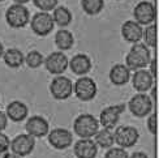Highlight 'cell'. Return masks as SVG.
<instances>
[{
    "label": "cell",
    "mask_w": 159,
    "mask_h": 158,
    "mask_svg": "<svg viewBox=\"0 0 159 158\" xmlns=\"http://www.w3.org/2000/svg\"><path fill=\"white\" fill-rule=\"evenodd\" d=\"M151 60L150 50L148 46H145L143 43H134L132 46V49L127 54L125 58V67L129 71H138V69H145V67H148L149 63Z\"/></svg>",
    "instance_id": "1"
},
{
    "label": "cell",
    "mask_w": 159,
    "mask_h": 158,
    "mask_svg": "<svg viewBox=\"0 0 159 158\" xmlns=\"http://www.w3.org/2000/svg\"><path fill=\"white\" fill-rule=\"evenodd\" d=\"M73 131L81 139H91L99 131V122L91 114H81L75 119Z\"/></svg>",
    "instance_id": "2"
},
{
    "label": "cell",
    "mask_w": 159,
    "mask_h": 158,
    "mask_svg": "<svg viewBox=\"0 0 159 158\" xmlns=\"http://www.w3.org/2000/svg\"><path fill=\"white\" fill-rule=\"evenodd\" d=\"M5 21L13 29H21L30 22V12L25 5L12 4L5 12Z\"/></svg>",
    "instance_id": "3"
},
{
    "label": "cell",
    "mask_w": 159,
    "mask_h": 158,
    "mask_svg": "<svg viewBox=\"0 0 159 158\" xmlns=\"http://www.w3.org/2000/svg\"><path fill=\"white\" fill-rule=\"evenodd\" d=\"M97 91H98L97 84L91 77L81 76L73 84V93L80 101L88 102L94 100V97L97 95Z\"/></svg>",
    "instance_id": "4"
},
{
    "label": "cell",
    "mask_w": 159,
    "mask_h": 158,
    "mask_svg": "<svg viewBox=\"0 0 159 158\" xmlns=\"http://www.w3.org/2000/svg\"><path fill=\"white\" fill-rule=\"evenodd\" d=\"M138 139H140V133H138L137 128L132 126H120L116 127L114 132V140L119 145V148H132L134 146Z\"/></svg>",
    "instance_id": "5"
},
{
    "label": "cell",
    "mask_w": 159,
    "mask_h": 158,
    "mask_svg": "<svg viewBox=\"0 0 159 158\" xmlns=\"http://www.w3.org/2000/svg\"><path fill=\"white\" fill-rule=\"evenodd\" d=\"M128 107L130 113L137 118H145L149 114H151L153 110V101H151L150 95L146 93H137L130 98L128 103Z\"/></svg>",
    "instance_id": "6"
},
{
    "label": "cell",
    "mask_w": 159,
    "mask_h": 158,
    "mask_svg": "<svg viewBox=\"0 0 159 158\" xmlns=\"http://www.w3.org/2000/svg\"><path fill=\"white\" fill-rule=\"evenodd\" d=\"M50 91L55 100L64 101L73 93V82L65 76H56L50 84Z\"/></svg>",
    "instance_id": "7"
},
{
    "label": "cell",
    "mask_w": 159,
    "mask_h": 158,
    "mask_svg": "<svg viewBox=\"0 0 159 158\" xmlns=\"http://www.w3.org/2000/svg\"><path fill=\"white\" fill-rule=\"evenodd\" d=\"M31 30L39 37L48 35L54 29V20H52L51 13L48 12H38L30 20Z\"/></svg>",
    "instance_id": "8"
},
{
    "label": "cell",
    "mask_w": 159,
    "mask_h": 158,
    "mask_svg": "<svg viewBox=\"0 0 159 158\" xmlns=\"http://www.w3.org/2000/svg\"><path fill=\"white\" fill-rule=\"evenodd\" d=\"M125 111V105H115V106H107L106 109H103L101 111V115H99V126H102L103 128L107 129H114L119 119H120V115Z\"/></svg>",
    "instance_id": "9"
},
{
    "label": "cell",
    "mask_w": 159,
    "mask_h": 158,
    "mask_svg": "<svg viewBox=\"0 0 159 158\" xmlns=\"http://www.w3.org/2000/svg\"><path fill=\"white\" fill-rule=\"evenodd\" d=\"M34 148H35V139L28 133L17 135L11 141V145H9V149L12 150V153L18 157L29 156L34 150Z\"/></svg>",
    "instance_id": "10"
},
{
    "label": "cell",
    "mask_w": 159,
    "mask_h": 158,
    "mask_svg": "<svg viewBox=\"0 0 159 158\" xmlns=\"http://www.w3.org/2000/svg\"><path fill=\"white\" fill-rule=\"evenodd\" d=\"M133 16H134V21L137 24L142 25H150L154 24L155 17H157V11L155 7L151 2H140L133 9Z\"/></svg>",
    "instance_id": "11"
},
{
    "label": "cell",
    "mask_w": 159,
    "mask_h": 158,
    "mask_svg": "<svg viewBox=\"0 0 159 158\" xmlns=\"http://www.w3.org/2000/svg\"><path fill=\"white\" fill-rule=\"evenodd\" d=\"M43 64H44L46 69H47L51 75L60 76L67 71L69 60H68L67 55L63 54L61 51H55L44 59Z\"/></svg>",
    "instance_id": "12"
},
{
    "label": "cell",
    "mask_w": 159,
    "mask_h": 158,
    "mask_svg": "<svg viewBox=\"0 0 159 158\" xmlns=\"http://www.w3.org/2000/svg\"><path fill=\"white\" fill-rule=\"evenodd\" d=\"M48 142L57 150H64L72 145L73 135L67 128H54L48 132Z\"/></svg>",
    "instance_id": "13"
},
{
    "label": "cell",
    "mask_w": 159,
    "mask_h": 158,
    "mask_svg": "<svg viewBox=\"0 0 159 158\" xmlns=\"http://www.w3.org/2000/svg\"><path fill=\"white\" fill-rule=\"evenodd\" d=\"M25 128H26V133L33 136L34 139L35 137H44L50 132L48 122L43 116H39V115L30 116L28 122H26Z\"/></svg>",
    "instance_id": "14"
},
{
    "label": "cell",
    "mask_w": 159,
    "mask_h": 158,
    "mask_svg": "<svg viewBox=\"0 0 159 158\" xmlns=\"http://www.w3.org/2000/svg\"><path fill=\"white\" fill-rule=\"evenodd\" d=\"M132 85L138 93H146L154 85V78L148 69H138L132 76Z\"/></svg>",
    "instance_id": "15"
},
{
    "label": "cell",
    "mask_w": 159,
    "mask_h": 158,
    "mask_svg": "<svg viewBox=\"0 0 159 158\" xmlns=\"http://www.w3.org/2000/svg\"><path fill=\"white\" fill-rule=\"evenodd\" d=\"M73 152L77 158H95L98 146L93 139H80L75 144Z\"/></svg>",
    "instance_id": "16"
},
{
    "label": "cell",
    "mask_w": 159,
    "mask_h": 158,
    "mask_svg": "<svg viewBox=\"0 0 159 158\" xmlns=\"http://www.w3.org/2000/svg\"><path fill=\"white\" fill-rule=\"evenodd\" d=\"M91 59L86 54H77L69 60L68 67L75 75L78 76H85L88 75L91 69Z\"/></svg>",
    "instance_id": "17"
},
{
    "label": "cell",
    "mask_w": 159,
    "mask_h": 158,
    "mask_svg": "<svg viewBox=\"0 0 159 158\" xmlns=\"http://www.w3.org/2000/svg\"><path fill=\"white\" fill-rule=\"evenodd\" d=\"M142 26L136 21H125L121 26V35L129 43H138L142 39Z\"/></svg>",
    "instance_id": "18"
},
{
    "label": "cell",
    "mask_w": 159,
    "mask_h": 158,
    "mask_svg": "<svg viewBox=\"0 0 159 158\" xmlns=\"http://www.w3.org/2000/svg\"><path fill=\"white\" fill-rule=\"evenodd\" d=\"M28 114H29V110H28V106L21 102V101H13L11 102L8 106H7V110H5V115L8 119H11L12 122H22L28 118Z\"/></svg>",
    "instance_id": "19"
},
{
    "label": "cell",
    "mask_w": 159,
    "mask_h": 158,
    "mask_svg": "<svg viewBox=\"0 0 159 158\" xmlns=\"http://www.w3.org/2000/svg\"><path fill=\"white\" fill-rule=\"evenodd\" d=\"M108 77L110 81L114 85L121 86V85H125L130 80V71L125 67V64H115L110 69Z\"/></svg>",
    "instance_id": "20"
},
{
    "label": "cell",
    "mask_w": 159,
    "mask_h": 158,
    "mask_svg": "<svg viewBox=\"0 0 159 158\" xmlns=\"http://www.w3.org/2000/svg\"><path fill=\"white\" fill-rule=\"evenodd\" d=\"M3 59L5 65L9 68H20L25 62V56L18 49H8L4 51Z\"/></svg>",
    "instance_id": "21"
},
{
    "label": "cell",
    "mask_w": 159,
    "mask_h": 158,
    "mask_svg": "<svg viewBox=\"0 0 159 158\" xmlns=\"http://www.w3.org/2000/svg\"><path fill=\"white\" fill-rule=\"evenodd\" d=\"M94 142L97 144V146L103 148V149H110L114 146V132L112 129H107V128H102L99 129L94 136Z\"/></svg>",
    "instance_id": "22"
},
{
    "label": "cell",
    "mask_w": 159,
    "mask_h": 158,
    "mask_svg": "<svg viewBox=\"0 0 159 158\" xmlns=\"http://www.w3.org/2000/svg\"><path fill=\"white\" fill-rule=\"evenodd\" d=\"M55 43L57 46V49L60 51H67L70 50L72 46L75 43V38L73 34L69 30L60 29L56 34H55Z\"/></svg>",
    "instance_id": "23"
},
{
    "label": "cell",
    "mask_w": 159,
    "mask_h": 158,
    "mask_svg": "<svg viewBox=\"0 0 159 158\" xmlns=\"http://www.w3.org/2000/svg\"><path fill=\"white\" fill-rule=\"evenodd\" d=\"M52 20H54V24H57L61 28H65L72 22V12L64 5L56 7L52 12Z\"/></svg>",
    "instance_id": "24"
},
{
    "label": "cell",
    "mask_w": 159,
    "mask_h": 158,
    "mask_svg": "<svg viewBox=\"0 0 159 158\" xmlns=\"http://www.w3.org/2000/svg\"><path fill=\"white\" fill-rule=\"evenodd\" d=\"M81 7L85 13L95 16L104 8V0H81Z\"/></svg>",
    "instance_id": "25"
},
{
    "label": "cell",
    "mask_w": 159,
    "mask_h": 158,
    "mask_svg": "<svg viewBox=\"0 0 159 158\" xmlns=\"http://www.w3.org/2000/svg\"><path fill=\"white\" fill-rule=\"evenodd\" d=\"M143 44L148 47H157V24L148 25L145 30L142 31Z\"/></svg>",
    "instance_id": "26"
},
{
    "label": "cell",
    "mask_w": 159,
    "mask_h": 158,
    "mask_svg": "<svg viewBox=\"0 0 159 158\" xmlns=\"http://www.w3.org/2000/svg\"><path fill=\"white\" fill-rule=\"evenodd\" d=\"M43 62H44L43 55L39 51H37V50L30 51L29 54L25 56V63L28 64L29 68H38V67H41V65L43 64Z\"/></svg>",
    "instance_id": "27"
},
{
    "label": "cell",
    "mask_w": 159,
    "mask_h": 158,
    "mask_svg": "<svg viewBox=\"0 0 159 158\" xmlns=\"http://www.w3.org/2000/svg\"><path fill=\"white\" fill-rule=\"evenodd\" d=\"M59 0H33V3L37 8L41 9V12H50L54 11L57 7Z\"/></svg>",
    "instance_id": "28"
},
{
    "label": "cell",
    "mask_w": 159,
    "mask_h": 158,
    "mask_svg": "<svg viewBox=\"0 0 159 158\" xmlns=\"http://www.w3.org/2000/svg\"><path fill=\"white\" fill-rule=\"evenodd\" d=\"M104 158H129V154L123 148H110L106 152Z\"/></svg>",
    "instance_id": "29"
},
{
    "label": "cell",
    "mask_w": 159,
    "mask_h": 158,
    "mask_svg": "<svg viewBox=\"0 0 159 158\" xmlns=\"http://www.w3.org/2000/svg\"><path fill=\"white\" fill-rule=\"evenodd\" d=\"M148 129L150 131L151 135H157V131H158V124H157V113L153 114H149L148 115Z\"/></svg>",
    "instance_id": "30"
},
{
    "label": "cell",
    "mask_w": 159,
    "mask_h": 158,
    "mask_svg": "<svg viewBox=\"0 0 159 158\" xmlns=\"http://www.w3.org/2000/svg\"><path fill=\"white\" fill-rule=\"evenodd\" d=\"M9 145H11L9 137L5 133L0 132V149L2 150H9Z\"/></svg>",
    "instance_id": "31"
},
{
    "label": "cell",
    "mask_w": 159,
    "mask_h": 158,
    "mask_svg": "<svg viewBox=\"0 0 159 158\" xmlns=\"http://www.w3.org/2000/svg\"><path fill=\"white\" fill-rule=\"evenodd\" d=\"M7 126H8V118H7L4 111H0V132H3Z\"/></svg>",
    "instance_id": "32"
},
{
    "label": "cell",
    "mask_w": 159,
    "mask_h": 158,
    "mask_svg": "<svg viewBox=\"0 0 159 158\" xmlns=\"http://www.w3.org/2000/svg\"><path fill=\"white\" fill-rule=\"evenodd\" d=\"M149 65H150V69H149L150 75L153 76V78H157V58L151 59L150 63H149Z\"/></svg>",
    "instance_id": "33"
},
{
    "label": "cell",
    "mask_w": 159,
    "mask_h": 158,
    "mask_svg": "<svg viewBox=\"0 0 159 158\" xmlns=\"http://www.w3.org/2000/svg\"><path fill=\"white\" fill-rule=\"evenodd\" d=\"M129 158H149L146 154H145L143 152H134L133 154H132Z\"/></svg>",
    "instance_id": "34"
},
{
    "label": "cell",
    "mask_w": 159,
    "mask_h": 158,
    "mask_svg": "<svg viewBox=\"0 0 159 158\" xmlns=\"http://www.w3.org/2000/svg\"><path fill=\"white\" fill-rule=\"evenodd\" d=\"M151 101H153V103L155 102L157 103V85H155V86H154V85H153V88H151Z\"/></svg>",
    "instance_id": "35"
},
{
    "label": "cell",
    "mask_w": 159,
    "mask_h": 158,
    "mask_svg": "<svg viewBox=\"0 0 159 158\" xmlns=\"http://www.w3.org/2000/svg\"><path fill=\"white\" fill-rule=\"evenodd\" d=\"M15 2V4H21V5H25L26 3H29L30 0H13Z\"/></svg>",
    "instance_id": "36"
},
{
    "label": "cell",
    "mask_w": 159,
    "mask_h": 158,
    "mask_svg": "<svg viewBox=\"0 0 159 158\" xmlns=\"http://www.w3.org/2000/svg\"><path fill=\"white\" fill-rule=\"evenodd\" d=\"M8 153H9V150H2L0 149V158H5Z\"/></svg>",
    "instance_id": "37"
},
{
    "label": "cell",
    "mask_w": 159,
    "mask_h": 158,
    "mask_svg": "<svg viewBox=\"0 0 159 158\" xmlns=\"http://www.w3.org/2000/svg\"><path fill=\"white\" fill-rule=\"evenodd\" d=\"M5 158H21V157H18V156L13 154V153H8V154H7V157H5Z\"/></svg>",
    "instance_id": "38"
},
{
    "label": "cell",
    "mask_w": 159,
    "mask_h": 158,
    "mask_svg": "<svg viewBox=\"0 0 159 158\" xmlns=\"http://www.w3.org/2000/svg\"><path fill=\"white\" fill-rule=\"evenodd\" d=\"M3 54H4V47H3V43L0 42V58H3Z\"/></svg>",
    "instance_id": "39"
},
{
    "label": "cell",
    "mask_w": 159,
    "mask_h": 158,
    "mask_svg": "<svg viewBox=\"0 0 159 158\" xmlns=\"http://www.w3.org/2000/svg\"><path fill=\"white\" fill-rule=\"evenodd\" d=\"M2 2H4V0H0V3H2Z\"/></svg>",
    "instance_id": "40"
}]
</instances>
